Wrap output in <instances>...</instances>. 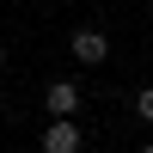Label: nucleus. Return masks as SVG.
Returning <instances> with one entry per match:
<instances>
[{"mask_svg": "<svg viewBox=\"0 0 153 153\" xmlns=\"http://www.w3.org/2000/svg\"><path fill=\"white\" fill-rule=\"evenodd\" d=\"M68 49H74V61H80V68H104V61H110V37L98 31V25H80Z\"/></svg>", "mask_w": 153, "mask_h": 153, "instance_id": "1", "label": "nucleus"}, {"mask_svg": "<svg viewBox=\"0 0 153 153\" xmlns=\"http://www.w3.org/2000/svg\"><path fill=\"white\" fill-rule=\"evenodd\" d=\"M43 147H49V153H80V147H86V135H80V123H74V117H49Z\"/></svg>", "mask_w": 153, "mask_h": 153, "instance_id": "2", "label": "nucleus"}, {"mask_svg": "<svg viewBox=\"0 0 153 153\" xmlns=\"http://www.w3.org/2000/svg\"><path fill=\"white\" fill-rule=\"evenodd\" d=\"M43 104H49V117H74V110H80V86L74 80H49Z\"/></svg>", "mask_w": 153, "mask_h": 153, "instance_id": "3", "label": "nucleus"}, {"mask_svg": "<svg viewBox=\"0 0 153 153\" xmlns=\"http://www.w3.org/2000/svg\"><path fill=\"white\" fill-rule=\"evenodd\" d=\"M135 117L153 123V86H141V92H135Z\"/></svg>", "mask_w": 153, "mask_h": 153, "instance_id": "4", "label": "nucleus"}, {"mask_svg": "<svg viewBox=\"0 0 153 153\" xmlns=\"http://www.w3.org/2000/svg\"><path fill=\"white\" fill-rule=\"evenodd\" d=\"M0 68H6V43H0Z\"/></svg>", "mask_w": 153, "mask_h": 153, "instance_id": "5", "label": "nucleus"}, {"mask_svg": "<svg viewBox=\"0 0 153 153\" xmlns=\"http://www.w3.org/2000/svg\"><path fill=\"white\" fill-rule=\"evenodd\" d=\"M147 153H153V141H147Z\"/></svg>", "mask_w": 153, "mask_h": 153, "instance_id": "6", "label": "nucleus"}, {"mask_svg": "<svg viewBox=\"0 0 153 153\" xmlns=\"http://www.w3.org/2000/svg\"><path fill=\"white\" fill-rule=\"evenodd\" d=\"M147 6H153V0H147Z\"/></svg>", "mask_w": 153, "mask_h": 153, "instance_id": "7", "label": "nucleus"}]
</instances>
